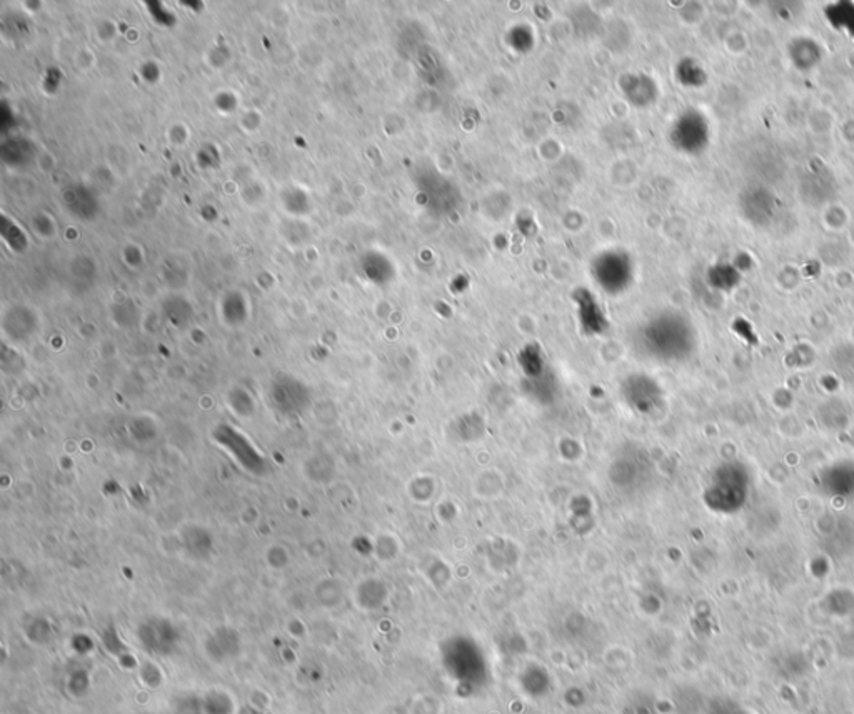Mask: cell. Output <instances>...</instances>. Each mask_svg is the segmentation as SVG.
<instances>
[{"label": "cell", "instance_id": "6da1fadb", "mask_svg": "<svg viewBox=\"0 0 854 714\" xmlns=\"http://www.w3.org/2000/svg\"><path fill=\"white\" fill-rule=\"evenodd\" d=\"M730 472L724 474L721 480L713 482V486L706 491V503L721 512H732L744 503L746 495V484L739 481H732V464L728 466Z\"/></svg>", "mask_w": 854, "mask_h": 714}, {"label": "cell", "instance_id": "7a4b0ae2", "mask_svg": "<svg viewBox=\"0 0 854 714\" xmlns=\"http://www.w3.org/2000/svg\"><path fill=\"white\" fill-rule=\"evenodd\" d=\"M444 706L438 694L424 693L414 698L413 714H442Z\"/></svg>", "mask_w": 854, "mask_h": 714}]
</instances>
